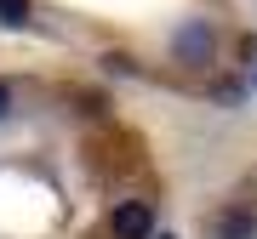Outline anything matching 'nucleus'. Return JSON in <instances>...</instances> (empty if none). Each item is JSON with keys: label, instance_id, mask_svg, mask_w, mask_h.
<instances>
[{"label": "nucleus", "instance_id": "obj_3", "mask_svg": "<svg viewBox=\"0 0 257 239\" xmlns=\"http://www.w3.org/2000/svg\"><path fill=\"white\" fill-rule=\"evenodd\" d=\"M251 234H257L251 211H223L217 216V239H251Z\"/></svg>", "mask_w": 257, "mask_h": 239}, {"label": "nucleus", "instance_id": "obj_4", "mask_svg": "<svg viewBox=\"0 0 257 239\" xmlns=\"http://www.w3.org/2000/svg\"><path fill=\"white\" fill-rule=\"evenodd\" d=\"M0 23H29V0H0Z\"/></svg>", "mask_w": 257, "mask_h": 239}, {"label": "nucleus", "instance_id": "obj_2", "mask_svg": "<svg viewBox=\"0 0 257 239\" xmlns=\"http://www.w3.org/2000/svg\"><path fill=\"white\" fill-rule=\"evenodd\" d=\"M206 57H211V28L189 23L183 34H177V63H206Z\"/></svg>", "mask_w": 257, "mask_h": 239}, {"label": "nucleus", "instance_id": "obj_5", "mask_svg": "<svg viewBox=\"0 0 257 239\" xmlns=\"http://www.w3.org/2000/svg\"><path fill=\"white\" fill-rule=\"evenodd\" d=\"M6 108H12V92H6V86H0V120H6Z\"/></svg>", "mask_w": 257, "mask_h": 239}, {"label": "nucleus", "instance_id": "obj_1", "mask_svg": "<svg viewBox=\"0 0 257 239\" xmlns=\"http://www.w3.org/2000/svg\"><path fill=\"white\" fill-rule=\"evenodd\" d=\"M109 234L114 239H149V234H155V211H149L143 200L114 205V211H109Z\"/></svg>", "mask_w": 257, "mask_h": 239}]
</instances>
